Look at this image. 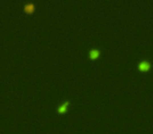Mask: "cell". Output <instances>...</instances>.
Here are the masks:
<instances>
[{
  "instance_id": "cell-1",
  "label": "cell",
  "mask_w": 153,
  "mask_h": 134,
  "mask_svg": "<svg viewBox=\"0 0 153 134\" xmlns=\"http://www.w3.org/2000/svg\"><path fill=\"white\" fill-rule=\"evenodd\" d=\"M150 67H151V64H150L149 61H147V60H143V61H140V62L138 63V65H137V68L140 69V70H143V71L149 70Z\"/></svg>"
},
{
  "instance_id": "cell-2",
  "label": "cell",
  "mask_w": 153,
  "mask_h": 134,
  "mask_svg": "<svg viewBox=\"0 0 153 134\" xmlns=\"http://www.w3.org/2000/svg\"><path fill=\"white\" fill-rule=\"evenodd\" d=\"M68 105H69L68 100H66L64 103H62V104L60 105V106L58 107V112H59V113H64V112L67 110V108H68Z\"/></svg>"
},
{
  "instance_id": "cell-3",
  "label": "cell",
  "mask_w": 153,
  "mask_h": 134,
  "mask_svg": "<svg viewBox=\"0 0 153 134\" xmlns=\"http://www.w3.org/2000/svg\"><path fill=\"white\" fill-rule=\"evenodd\" d=\"M99 55H100V50H99V48H92L89 51V58L92 60L97 59L99 57Z\"/></svg>"
},
{
  "instance_id": "cell-4",
  "label": "cell",
  "mask_w": 153,
  "mask_h": 134,
  "mask_svg": "<svg viewBox=\"0 0 153 134\" xmlns=\"http://www.w3.org/2000/svg\"><path fill=\"white\" fill-rule=\"evenodd\" d=\"M34 4H27V5H26L25 7V9H26V11H29V12H30V11H33L34 10Z\"/></svg>"
}]
</instances>
